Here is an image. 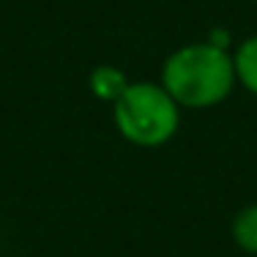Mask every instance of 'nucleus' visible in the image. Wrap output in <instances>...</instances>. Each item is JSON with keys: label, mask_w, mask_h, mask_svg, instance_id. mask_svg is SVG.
I'll return each mask as SVG.
<instances>
[{"label": "nucleus", "mask_w": 257, "mask_h": 257, "mask_svg": "<svg viewBox=\"0 0 257 257\" xmlns=\"http://www.w3.org/2000/svg\"><path fill=\"white\" fill-rule=\"evenodd\" d=\"M181 109H208L222 104L235 88L232 52L213 41H192L167 55L159 77Z\"/></svg>", "instance_id": "nucleus-1"}, {"label": "nucleus", "mask_w": 257, "mask_h": 257, "mask_svg": "<svg viewBox=\"0 0 257 257\" xmlns=\"http://www.w3.org/2000/svg\"><path fill=\"white\" fill-rule=\"evenodd\" d=\"M112 123L126 143L137 148H162L178 134L181 107L162 88V82H128L112 104Z\"/></svg>", "instance_id": "nucleus-2"}, {"label": "nucleus", "mask_w": 257, "mask_h": 257, "mask_svg": "<svg viewBox=\"0 0 257 257\" xmlns=\"http://www.w3.org/2000/svg\"><path fill=\"white\" fill-rule=\"evenodd\" d=\"M128 79L123 74V69H118V66H112V63H101V66H96L93 71H90V77H88V88H90V93L96 96L99 101H107V104H115L123 96V90L128 88Z\"/></svg>", "instance_id": "nucleus-3"}, {"label": "nucleus", "mask_w": 257, "mask_h": 257, "mask_svg": "<svg viewBox=\"0 0 257 257\" xmlns=\"http://www.w3.org/2000/svg\"><path fill=\"white\" fill-rule=\"evenodd\" d=\"M232 69H235V82L246 93L257 96V33L246 36L232 52Z\"/></svg>", "instance_id": "nucleus-4"}, {"label": "nucleus", "mask_w": 257, "mask_h": 257, "mask_svg": "<svg viewBox=\"0 0 257 257\" xmlns=\"http://www.w3.org/2000/svg\"><path fill=\"white\" fill-rule=\"evenodd\" d=\"M230 235L241 252L257 257V203L241 208L230 222Z\"/></svg>", "instance_id": "nucleus-5"}, {"label": "nucleus", "mask_w": 257, "mask_h": 257, "mask_svg": "<svg viewBox=\"0 0 257 257\" xmlns=\"http://www.w3.org/2000/svg\"><path fill=\"white\" fill-rule=\"evenodd\" d=\"M252 3H257V0H252Z\"/></svg>", "instance_id": "nucleus-6"}]
</instances>
